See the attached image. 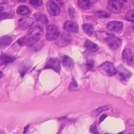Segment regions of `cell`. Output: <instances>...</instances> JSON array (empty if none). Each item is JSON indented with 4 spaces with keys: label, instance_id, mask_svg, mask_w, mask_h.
<instances>
[{
    "label": "cell",
    "instance_id": "6da1fadb",
    "mask_svg": "<svg viewBox=\"0 0 134 134\" xmlns=\"http://www.w3.org/2000/svg\"><path fill=\"white\" fill-rule=\"evenodd\" d=\"M99 71L103 75H105L108 77H111L117 73V69L115 68L113 64L109 62L103 63L100 65L98 68Z\"/></svg>",
    "mask_w": 134,
    "mask_h": 134
},
{
    "label": "cell",
    "instance_id": "7a4b0ae2",
    "mask_svg": "<svg viewBox=\"0 0 134 134\" xmlns=\"http://www.w3.org/2000/svg\"><path fill=\"white\" fill-rule=\"evenodd\" d=\"M44 34V30L43 27L40 25L32 26L30 29L27 34L28 36L34 40H40Z\"/></svg>",
    "mask_w": 134,
    "mask_h": 134
},
{
    "label": "cell",
    "instance_id": "3957f363",
    "mask_svg": "<svg viewBox=\"0 0 134 134\" xmlns=\"http://www.w3.org/2000/svg\"><path fill=\"white\" fill-rule=\"evenodd\" d=\"M60 35L59 27L54 24H51L47 27L46 33V38L48 41L56 40Z\"/></svg>",
    "mask_w": 134,
    "mask_h": 134
},
{
    "label": "cell",
    "instance_id": "277c9868",
    "mask_svg": "<svg viewBox=\"0 0 134 134\" xmlns=\"http://www.w3.org/2000/svg\"><path fill=\"white\" fill-rule=\"evenodd\" d=\"M107 9L111 13L117 14L121 12L122 7L120 1L117 0H109L107 3Z\"/></svg>",
    "mask_w": 134,
    "mask_h": 134
},
{
    "label": "cell",
    "instance_id": "5b68a950",
    "mask_svg": "<svg viewBox=\"0 0 134 134\" xmlns=\"http://www.w3.org/2000/svg\"><path fill=\"white\" fill-rule=\"evenodd\" d=\"M44 69H52L54 70L56 73H60L61 70L60 62L56 58H51L46 63Z\"/></svg>",
    "mask_w": 134,
    "mask_h": 134
},
{
    "label": "cell",
    "instance_id": "8992f818",
    "mask_svg": "<svg viewBox=\"0 0 134 134\" xmlns=\"http://www.w3.org/2000/svg\"><path fill=\"white\" fill-rule=\"evenodd\" d=\"M48 13L53 16H58L60 13V9L58 5L54 1H48L47 3Z\"/></svg>",
    "mask_w": 134,
    "mask_h": 134
},
{
    "label": "cell",
    "instance_id": "52a82bcc",
    "mask_svg": "<svg viewBox=\"0 0 134 134\" xmlns=\"http://www.w3.org/2000/svg\"><path fill=\"white\" fill-rule=\"evenodd\" d=\"M106 42H107L109 47L113 51L119 49L122 44L121 39L118 37H111L107 39Z\"/></svg>",
    "mask_w": 134,
    "mask_h": 134
},
{
    "label": "cell",
    "instance_id": "ba28073f",
    "mask_svg": "<svg viewBox=\"0 0 134 134\" xmlns=\"http://www.w3.org/2000/svg\"><path fill=\"white\" fill-rule=\"evenodd\" d=\"M123 27L122 22L119 21H111L107 24V28L113 32L119 33L122 31Z\"/></svg>",
    "mask_w": 134,
    "mask_h": 134
},
{
    "label": "cell",
    "instance_id": "9c48e42d",
    "mask_svg": "<svg viewBox=\"0 0 134 134\" xmlns=\"http://www.w3.org/2000/svg\"><path fill=\"white\" fill-rule=\"evenodd\" d=\"M122 58V60L129 65L134 64V54L130 48H126V49L124 50Z\"/></svg>",
    "mask_w": 134,
    "mask_h": 134
},
{
    "label": "cell",
    "instance_id": "30bf717a",
    "mask_svg": "<svg viewBox=\"0 0 134 134\" xmlns=\"http://www.w3.org/2000/svg\"><path fill=\"white\" fill-rule=\"evenodd\" d=\"M71 41L69 35L65 33H63L62 35H60L59 37L57 39L56 44L59 47H65L69 44Z\"/></svg>",
    "mask_w": 134,
    "mask_h": 134
},
{
    "label": "cell",
    "instance_id": "8fae6325",
    "mask_svg": "<svg viewBox=\"0 0 134 134\" xmlns=\"http://www.w3.org/2000/svg\"><path fill=\"white\" fill-rule=\"evenodd\" d=\"M64 29L69 33L79 32V26L77 23L71 20H68L65 22Z\"/></svg>",
    "mask_w": 134,
    "mask_h": 134
},
{
    "label": "cell",
    "instance_id": "7c38bea8",
    "mask_svg": "<svg viewBox=\"0 0 134 134\" xmlns=\"http://www.w3.org/2000/svg\"><path fill=\"white\" fill-rule=\"evenodd\" d=\"M34 24V20L31 18H22L18 20V26L20 28L24 30L30 28Z\"/></svg>",
    "mask_w": 134,
    "mask_h": 134
},
{
    "label": "cell",
    "instance_id": "4fadbf2b",
    "mask_svg": "<svg viewBox=\"0 0 134 134\" xmlns=\"http://www.w3.org/2000/svg\"><path fill=\"white\" fill-rule=\"evenodd\" d=\"M116 69H117V71L119 73L120 77L124 81H128L132 77V73L129 71L127 69H126L122 65H119Z\"/></svg>",
    "mask_w": 134,
    "mask_h": 134
},
{
    "label": "cell",
    "instance_id": "5bb4252c",
    "mask_svg": "<svg viewBox=\"0 0 134 134\" xmlns=\"http://www.w3.org/2000/svg\"><path fill=\"white\" fill-rule=\"evenodd\" d=\"M43 41H41L40 40H34L32 39L31 43L29 44V48L31 51L32 52H36V51H39L43 47Z\"/></svg>",
    "mask_w": 134,
    "mask_h": 134
},
{
    "label": "cell",
    "instance_id": "9a60e30c",
    "mask_svg": "<svg viewBox=\"0 0 134 134\" xmlns=\"http://www.w3.org/2000/svg\"><path fill=\"white\" fill-rule=\"evenodd\" d=\"M62 65L67 71H71L73 68V61L71 58L65 56L62 58Z\"/></svg>",
    "mask_w": 134,
    "mask_h": 134
},
{
    "label": "cell",
    "instance_id": "2e32d148",
    "mask_svg": "<svg viewBox=\"0 0 134 134\" xmlns=\"http://www.w3.org/2000/svg\"><path fill=\"white\" fill-rule=\"evenodd\" d=\"M15 58L14 57L9 55L6 54H2L0 56V65H5L9 63H12L14 61Z\"/></svg>",
    "mask_w": 134,
    "mask_h": 134
},
{
    "label": "cell",
    "instance_id": "e0dca14e",
    "mask_svg": "<svg viewBox=\"0 0 134 134\" xmlns=\"http://www.w3.org/2000/svg\"><path fill=\"white\" fill-rule=\"evenodd\" d=\"M12 38L10 36L0 37V50L7 47L11 43Z\"/></svg>",
    "mask_w": 134,
    "mask_h": 134
},
{
    "label": "cell",
    "instance_id": "ac0fdd59",
    "mask_svg": "<svg viewBox=\"0 0 134 134\" xmlns=\"http://www.w3.org/2000/svg\"><path fill=\"white\" fill-rule=\"evenodd\" d=\"M85 47L92 52H96L99 50V47L96 43L90 41L89 40H86L85 43Z\"/></svg>",
    "mask_w": 134,
    "mask_h": 134
},
{
    "label": "cell",
    "instance_id": "d6986e66",
    "mask_svg": "<svg viewBox=\"0 0 134 134\" xmlns=\"http://www.w3.org/2000/svg\"><path fill=\"white\" fill-rule=\"evenodd\" d=\"M31 13V10L26 5H20L16 9V13L19 15L26 16Z\"/></svg>",
    "mask_w": 134,
    "mask_h": 134
},
{
    "label": "cell",
    "instance_id": "ffe728a7",
    "mask_svg": "<svg viewBox=\"0 0 134 134\" xmlns=\"http://www.w3.org/2000/svg\"><path fill=\"white\" fill-rule=\"evenodd\" d=\"M77 3L79 7L84 10L88 9L91 7L92 4H93L90 0H78Z\"/></svg>",
    "mask_w": 134,
    "mask_h": 134
},
{
    "label": "cell",
    "instance_id": "44dd1931",
    "mask_svg": "<svg viewBox=\"0 0 134 134\" xmlns=\"http://www.w3.org/2000/svg\"><path fill=\"white\" fill-rule=\"evenodd\" d=\"M34 17L35 18V20L37 21L40 24H47L48 22V20H47V17L46 15L43 14H41V13H37V14H34Z\"/></svg>",
    "mask_w": 134,
    "mask_h": 134
},
{
    "label": "cell",
    "instance_id": "7402d4cb",
    "mask_svg": "<svg viewBox=\"0 0 134 134\" xmlns=\"http://www.w3.org/2000/svg\"><path fill=\"white\" fill-rule=\"evenodd\" d=\"M82 29L87 35L92 36L94 34V26L90 24H85L82 26Z\"/></svg>",
    "mask_w": 134,
    "mask_h": 134
},
{
    "label": "cell",
    "instance_id": "603a6c76",
    "mask_svg": "<svg viewBox=\"0 0 134 134\" xmlns=\"http://www.w3.org/2000/svg\"><path fill=\"white\" fill-rule=\"evenodd\" d=\"M31 41H32V39H31L29 36L23 37L18 39L17 43H18V44L20 46H24V45L29 46V44L31 43Z\"/></svg>",
    "mask_w": 134,
    "mask_h": 134
},
{
    "label": "cell",
    "instance_id": "cb8c5ba5",
    "mask_svg": "<svg viewBox=\"0 0 134 134\" xmlns=\"http://www.w3.org/2000/svg\"><path fill=\"white\" fill-rule=\"evenodd\" d=\"M110 106L109 105H105V106H102V107H99V108H98L97 109H96L95 111H94V114L95 115H99V114L102 113L104 112V111H107V110H109L110 109Z\"/></svg>",
    "mask_w": 134,
    "mask_h": 134
},
{
    "label": "cell",
    "instance_id": "d4e9b609",
    "mask_svg": "<svg viewBox=\"0 0 134 134\" xmlns=\"http://www.w3.org/2000/svg\"><path fill=\"white\" fill-rule=\"evenodd\" d=\"M125 19L129 22H134V9L130 10L126 14Z\"/></svg>",
    "mask_w": 134,
    "mask_h": 134
},
{
    "label": "cell",
    "instance_id": "484cf974",
    "mask_svg": "<svg viewBox=\"0 0 134 134\" xmlns=\"http://www.w3.org/2000/svg\"><path fill=\"white\" fill-rule=\"evenodd\" d=\"M95 15L102 18H107L111 16V14L105 11H98L95 13Z\"/></svg>",
    "mask_w": 134,
    "mask_h": 134
},
{
    "label": "cell",
    "instance_id": "4316f807",
    "mask_svg": "<svg viewBox=\"0 0 134 134\" xmlns=\"http://www.w3.org/2000/svg\"><path fill=\"white\" fill-rule=\"evenodd\" d=\"M120 3H121L122 9H127L130 7L132 4V0H120Z\"/></svg>",
    "mask_w": 134,
    "mask_h": 134
},
{
    "label": "cell",
    "instance_id": "83f0119b",
    "mask_svg": "<svg viewBox=\"0 0 134 134\" xmlns=\"http://www.w3.org/2000/svg\"><path fill=\"white\" fill-rule=\"evenodd\" d=\"M13 17V15L10 13H0V21L2 20L8 19V18H11Z\"/></svg>",
    "mask_w": 134,
    "mask_h": 134
},
{
    "label": "cell",
    "instance_id": "f1b7e54d",
    "mask_svg": "<svg viewBox=\"0 0 134 134\" xmlns=\"http://www.w3.org/2000/svg\"><path fill=\"white\" fill-rule=\"evenodd\" d=\"M30 3L35 7H41L43 5V0H30Z\"/></svg>",
    "mask_w": 134,
    "mask_h": 134
},
{
    "label": "cell",
    "instance_id": "f546056e",
    "mask_svg": "<svg viewBox=\"0 0 134 134\" xmlns=\"http://www.w3.org/2000/svg\"><path fill=\"white\" fill-rule=\"evenodd\" d=\"M90 132L93 133H98V129H97V127L96 125H92L90 128Z\"/></svg>",
    "mask_w": 134,
    "mask_h": 134
},
{
    "label": "cell",
    "instance_id": "4dcf8cb0",
    "mask_svg": "<svg viewBox=\"0 0 134 134\" xmlns=\"http://www.w3.org/2000/svg\"><path fill=\"white\" fill-rule=\"evenodd\" d=\"M94 62L93 60H88L87 63V66L88 69H92L93 66H94Z\"/></svg>",
    "mask_w": 134,
    "mask_h": 134
},
{
    "label": "cell",
    "instance_id": "1f68e13d",
    "mask_svg": "<svg viewBox=\"0 0 134 134\" xmlns=\"http://www.w3.org/2000/svg\"><path fill=\"white\" fill-rule=\"evenodd\" d=\"M106 117H107V115H102V117L100 118V120H99V123L102 122L103 121V120H104V119H105Z\"/></svg>",
    "mask_w": 134,
    "mask_h": 134
},
{
    "label": "cell",
    "instance_id": "d6a6232c",
    "mask_svg": "<svg viewBox=\"0 0 134 134\" xmlns=\"http://www.w3.org/2000/svg\"><path fill=\"white\" fill-rule=\"evenodd\" d=\"M17 2H20V3H24L26 2V0H16Z\"/></svg>",
    "mask_w": 134,
    "mask_h": 134
},
{
    "label": "cell",
    "instance_id": "836d02e7",
    "mask_svg": "<svg viewBox=\"0 0 134 134\" xmlns=\"http://www.w3.org/2000/svg\"><path fill=\"white\" fill-rule=\"evenodd\" d=\"M3 75H3V73L2 72H1V71H0V79H1V78H2V77H3Z\"/></svg>",
    "mask_w": 134,
    "mask_h": 134
},
{
    "label": "cell",
    "instance_id": "e575fe53",
    "mask_svg": "<svg viewBox=\"0 0 134 134\" xmlns=\"http://www.w3.org/2000/svg\"><path fill=\"white\" fill-rule=\"evenodd\" d=\"M90 1H92V3H96V1H98V0H90Z\"/></svg>",
    "mask_w": 134,
    "mask_h": 134
},
{
    "label": "cell",
    "instance_id": "d590c367",
    "mask_svg": "<svg viewBox=\"0 0 134 134\" xmlns=\"http://www.w3.org/2000/svg\"><path fill=\"white\" fill-rule=\"evenodd\" d=\"M133 29H134V22H133Z\"/></svg>",
    "mask_w": 134,
    "mask_h": 134
},
{
    "label": "cell",
    "instance_id": "8d00e7d4",
    "mask_svg": "<svg viewBox=\"0 0 134 134\" xmlns=\"http://www.w3.org/2000/svg\"><path fill=\"white\" fill-rule=\"evenodd\" d=\"M133 4H134V2H133Z\"/></svg>",
    "mask_w": 134,
    "mask_h": 134
}]
</instances>
